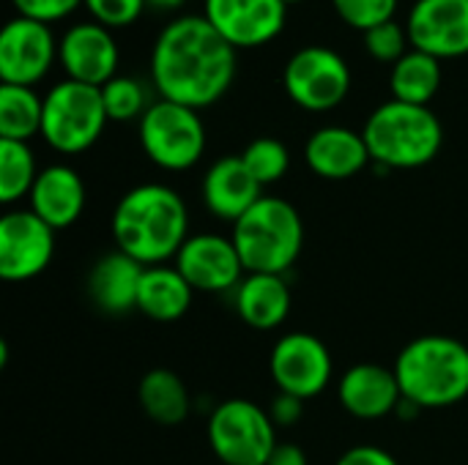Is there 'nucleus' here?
<instances>
[{
	"label": "nucleus",
	"mask_w": 468,
	"mask_h": 465,
	"mask_svg": "<svg viewBox=\"0 0 468 465\" xmlns=\"http://www.w3.org/2000/svg\"><path fill=\"white\" fill-rule=\"evenodd\" d=\"M143 153L162 170L184 173L206 151V126L200 110L156 99L137 123Z\"/></svg>",
	"instance_id": "8"
},
{
	"label": "nucleus",
	"mask_w": 468,
	"mask_h": 465,
	"mask_svg": "<svg viewBox=\"0 0 468 465\" xmlns=\"http://www.w3.org/2000/svg\"><path fill=\"white\" fill-rule=\"evenodd\" d=\"M140 406L145 417L162 428H176L189 417V392L186 384L165 367L148 370L137 386Z\"/></svg>",
	"instance_id": "24"
},
{
	"label": "nucleus",
	"mask_w": 468,
	"mask_h": 465,
	"mask_svg": "<svg viewBox=\"0 0 468 465\" xmlns=\"http://www.w3.org/2000/svg\"><path fill=\"white\" fill-rule=\"evenodd\" d=\"M307 167L326 181H346L362 173L373 159L362 132L348 126H321L304 143Z\"/></svg>",
	"instance_id": "18"
},
{
	"label": "nucleus",
	"mask_w": 468,
	"mask_h": 465,
	"mask_svg": "<svg viewBox=\"0 0 468 465\" xmlns=\"http://www.w3.org/2000/svg\"><path fill=\"white\" fill-rule=\"evenodd\" d=\"M30 211L44 219L52 230L71 227L88 203V189L80 173L69 164H49L38 170V178L27 195Z\"/></svg>",
	"instance_id": "19"
},
{
	"label": "nucleus",
	"mask_w": 468,
	"mask_h": 465,
	"mask_svg": "<svg viewBox=\"0 0 468 465\" xmlns=\"http://www.w3.org/2000/svg\"><path fill=\"white\" fill-rule=\"evenodd\" d=\"M118 44L110 27L99 22H77L58 41V63L66 79H77L93 88L107 85L118 77Z\"/></svg>",
	"instance_id": "16"
},
{
	"label": "nucleus",
	"mask_w": 468,
	"mask_h": 465,
	"mask_svg": "<svg viewBox=\"0 0 468 465\" xmlns=\"http://www.w3.org/2000/svg\"><path fill=\"white\" fill-rule=\"evenodd\" d=\"M365 143L373 164L384 170H417L431 164L444 145V126L431 107L389 99L365 121Z\"/></svg>",
	"instance_id": "4"
},
{
	"label": "nucleus",
	"mask_w": 468,
	"mask_h": 465,
	"mask_svg": "<svg viewBox=\"0 0 468 465\" xmlns=\"http://www.w3.org/2000/svg\"><path fill=\"white\" fill-rule=\"evenodd\" d=\"M239 156L244 159L247 170L261 186L277 184L291 167V153L285 143L277 137H255Z\"/></svg>",
	"instance_id": "29"
},
{
	"label": "nucleus",
	"mask_w": 468,
	"mask_h": 465,
	"mask_svg": "<svg viewBox=\"0 0 468 465\" xmlns=\"http://www.w3.org/2000/svg\"><path fill=\"white\" fill-rule=\"evenodd\" d=\"M115 249L143 266L176 260L189 238V211L184 197L165 184L132 186L112 211Z\"/></svg>",
	"instance_id": "2"
},
{
	"label": "nucleus",
	"mask_w": 468,
	"mask_h": 465,
	"mask_svg": "<svg viewBox=\"0 0 468 465\" xmlns=\"http://www.w3.org/2000/svg\"><path fill=\"white\" fill-rule=\"evenodd\" d=\"M55 233L30 208L5 211L0 217V277L5 282H27L38 277L55 255Z\"/></svg>",
	"instance_id": "11"
},
{
	"label": "nucleus",
	"mask_w": 468,
	"mask_h": 465,
	"mask_svg": "<svg viewBox=\"0 0 468 465\" xmlns=\"http://www.w3.org/2000/svg\"><path fill=\"white\" fill-rule=\"evenodd\" d=\"M403 400L417 408H450L468 397V345L447 334L411 340L395 362Z\"/></svg>",
	"instance_id": "3"
},
{
	"label": "nucleus",
	"mask_w": 468,
	"mask_h": 465,
	"mask_svg": "<svg viewBox=\"0 0 468 465\" xmlns=\"http://www.w3.org/2000/svg\"><path fill=\"white\" fill-rule=\"evenodd\" d=\"M247 274H282L299 260L304 222L299 211L274 195H263L230 233Z\"/></svg>",
	"instance_id": "5"
},
{
	"label": "nucleus",
	"mask_w": 468,
	"mask_h": 465,
	"mask_svg": "<svg viewBox=\"0 0 468 465\" xmlns=\"http://www.w3.org/2000/svg\"><path fill=\"white\" fill-rule=\"evenodd\" d=\"M58 60V41L49 25L14 16L0 30V79L5 85H38Z\"/></svg>",
	"instance_id": "12"
},
{
	"label": "nucleus",
	"mask_w": 468,
	"mask_h": 465,
	"mask_svg": "<svg viewBox=\"0 0 468 465\" xmlns=\"http://www.w3.org/2000/svg\"><path fill=\"white\" fill-rule=\"evenodd\" d=\"M335 465H400L395 460V455H389L387 449L381 447H370V444H362V447H351L346 449L337 463Z\"/></svg>",
	"instance_id": "34"
},
{
	"label": "nucleus",
	"mask_w": 468,
	"mask_h": 465,
	"mask_svg": "<svg viewBox=\"0 0 468 465\" xmlns=\"http://www.w3.org/2000/svg\"><path fill=\"white\" fill-rule=\"evenodd\" d=\"M82 5L88 8L93 22H99L110 30L137 22L143 8H148L145 0H82Z\"/></svg>",
	"instance_id": "32"
},
{
	"label": "nucleus",
	"mask_w": 468,
	"mask_h": 465,
	"mask_svg": "<svg viewBox=\"0 0 468 465\" xmlns=\"http://www.w3.org/2000/svg\"><path fill=\"white\" fill-rule=\"evenodd\" d=\"M11 3L16 8V16H27L44 25L58 22L82 5V0H11Z\"/></svg>",
	"instance_id": "33"
},
{
	"label": "nucleus",
	"mask_w": 468,
	"mask_h": 465,
	"mask_svg": "<svg viewBox=\"0 0 468 465\" xmlns=\"http://www.w3.org/2000/svg\"><path fill=\"white\" fill-rule=\"evenodd\" d=\"M261 197L263 186L252 178L241 156H222L203 175V203L217 219L239 222Z\"/></svg>",
	"instance_id": "20"
},
{
	"label": "nucleus",
	"mask_w": 468,
	"mask_h": 465,
	"mask_svg": "<svg viewBox=\"0 0 468 465\" xmlns=\"http://www.w3.org/2000/svg\"><path fill=\"white\" fill-rule=\"evenodd\" d=\"M337 400L354 419L376 422L389 414H398L403 403V392L395 370L381 365H354L337 381Z\"/></svg>",
	"instance_id": "17"
},
{
	"label": "nucleus",
	"mask_w": 468,
	"mask_h": 465,
	"mask_svg": "<svg viewBox=\"0 0 468 465\" xmlns=\"http://www.w3.org/2000/svg\"><path fill=\"white\" fill-rule=\"evenodd\" d=\"M233 301L239 318L258 332H271L291 315V288L282 274H244Z\"/></svg>",
	"instance_id": "22"
},
{
	"label": "nucleus",
	"mask_w": 468,
	"mask_h": 465,
	"mask_svg": "<svg viewBox=\"0 0 468 465\" xmlns=\"http://www.w3.org/2000/svg\"><path fill=\"white\" fill-rule=\"evenodd\" d=\"M186 0H145L148 8H156V11H178L184 8Z\"/></svg>",
	"instance_id": "37"
},
{
	"label": "nucleus",
	"mask_w": 468,
	"mask_h": 465,
	"mask_svg": "<svg viewBox=\"0 0 468 465\" xmlns=\"http://www.w3.org/2000/svg\"><path fill=\"white\" fill-rule=\"evenodd\" d=\"M38 178L36 156L27 143L0 140V203L14 206L27 197Z\"/></svg>",
	"instance_id": "27"
},
{
	"label": "nucleus",
	"mask_w": 468,
	"mask_h": 465,
	"mask_svg": "<svg viewBox=\"0 0 468 465\" xmlns=\"http://www.w3.org/2000/svg\"><path fill=\"white\" fill-rule=\"evenodd\" d=\"M99 90H101V101H104L107 118L115 121V123H129V121H137L140 123V118L154 104L151 96H148L145 82L137 79V77H129V74L112 77Z\"/></svg>",
	"instance_id": "28"
},
{
	"label": "nucleus",
	"mask_w": 468,
	"mask_h": 465,
	"mask_svg": "<svg viewBox=\"0 0 468 465\" xmlns=\"http://www.w3.org/2000/svg\"><path fill=\"white\" fill-rule=\"evenodd\" d=\"M269 373L280 392L302 397L307 403L329 386L335 362L324 340L307 332H291L274 343Z\"/></svg>",
	"instance_id": "10"
},
{
	"label": "nucleus",
	"mask_w": 468,
	"mask_h": 465,
	"mask_svg": "<svg viewBox=\"0 0 468 465\" xmlns=\"http://www.w3.org/2000/svg\"><path fill=\"white\" fill-rule=\"evenodd\" d=\"M192 296L195 288L176 266H145L137 293V312L151 321L170 323L186 315V310L192 307Z\"/></svg>",
	"instance_id": "23"
},
{
	"label": "nucleus",
	"mask_w": 468,
	"mask_h": 465,
	"mask_svg": "<svg viewBox=\"0 0 468 465\" xmlns=\"http://www.w3.org/2000/svg\"><path fill=\"white\" fill-rule=\"evenodd\" d=\"M398 3L400 0H332L337 16L356 27L359 33H367L376 25L392 22L398 14Z\"/></svg>",
	"instance_id": "31"
},
{
	"label": "nucleus",
	"mask_w": 468,
	"mask_h": 465,
	"mask_svg": "<svg viewBox=\"0 0 468 465\" xmlns=\"http://www.w3.org/2000/svg\"><path fill=\"white\" fill-rule=\"evenodd\" d=\"M44 99L25 85H0V140L27 143L41 134Z\"/></svg>",
	"instance_id": "26"
},
{
	"label": "nucleus",
	"mask_w": 468,
	"mask_h": 465,
	"mask_svg": "<svg viewBox=\"0 0 468 465\" xmlns=\"http://www.w3.org/2000/svg\"><path fill=\"white\" fill-rule=\"evenodd\" d=\"M208 447L222 465H266L277 447L269 411L244 397H230L208 417Z\"/></svg>",
	"instance_id": "7"
},
{
	"label": "nucleus",
	"mask_w": 468,
	"mask_h": 465,
	"mask_svg": "<svg viewBox=\"0 0 468 465\" xmlns=\"http://www.w3.org/2000/svg\"><path fill=\"white\" fill-rule=\"evenodd\" d=\"M302 414H304V400H302V397H293V395H285V392H280V395L274 397L271 408H269L271 422H274V425H282V428L296 425V422L302 419Z\"/></svg>",
	"instance_id": "35"
},
{
	"label": "nucleus",
	"mask_w": 468,
	"mask_h": 465,
	"mask_svg": "<svg viewBox=\"0 0 468 465\" xmlns=\"http://www.w3.org/2000/svg\"><path fill=\"white\" fill-rule=\"evenodd\" d=\"M236 71V47L203 14L167 22L151 49V79L159 99L192 110L217 104L230 90Z\"/></svg>",
	"instance_id": "1"
},
{
	"label": "nucleus",
	"mask_w": 468,
	"mask_h": 465,
	"mask_svg": "<svg viewBox=\"0 0 468 465\" xmlns=\"http://www.w3.org/2000/svg\"><path fill=\"white\" fill-rule=\"evenodd\" d=\"M285 5H293V3H302V0H282Z\"/></svg>",
	"instance_id": "38"
},
{
	"label": "nucleus",
	"mask_w": 468,
	"mask_h": 465,
	"mask_svg": "<svg viewBox=\"0 0 468 465\" xmlns=\"http://www.w3.org/2000/svg\"><path fill=\"white\" fill-rule=\"evenodd\" d=\"M409 41L439 60L468 55V0H417L406 19Z\"/></svg>",
	"instance_id": "15"
},
{
	"label": "nucleus",
	"mask_w": 468,
	"mask_h": 465,
	"mask_svg": "<svg viewBox=\"0 0 468 465\" xmlns=\"http://www.w3.org/2000/svg\"><path fill=\"white\" fill-rule=\"evenodd\" d=\"M197 293H228L244 280V263L233 238L219 233L189 236L173 263Z\"/></svg>",
	"instance_id": "14"
},
{
	"label": "nucleus",
	"mask_w": 468,
	"mask_h": 465,
	"mask_svg": "<svg viewBox=\"0 0 468 465\" xmlns=\"http://www.w3.org/2000/svg\"><path fill=\"white\" fill-rule=\"evenodd\" d=\"M351 66L337 49L310 44L296 49L282 69L288 99L307 112H329L351 93Z\"/></svg>",
	"instance_id": "9"
},
{
	"label": "nucleus",
	"mask_w": 468,
	"mask_h": 465,
	"mask_svg": "<svg viewBox=\"0 0 468 465\" xmlns=\"http://www.w3.org/2000/svg\"><path fill=\"white\" fill-rule=\"evenodd\" d=\"M203 16L236 49H255L285 30L288 5L282 0H203Z\"/></svg>",
	"instance_id": "13"
},
{
	"label": "nucleus",
	"mask_w": 468,
	"mask_h": 465,
	"mask_svg": "<svg viewBox=\"0 0 468 465\" xmlns=\"http://www.w3.org/2000/svg\"><path fill=\"white\" fill-rule=\"evenodd\" d=\"M145 266L121 249L101 255L88 274V296L104 315H126L137 310V293Z\"/></svg>",
	"instance_id": "21"
},
{
	"label": "nucleus",
	"mask_w": 468,
	"mask_h": 465,
	"mask_svg": "<svg viewBox=\"0 0 468 465\" xmlns=\"http://www.w3.org/2000/svg\"><path fill=\"white\" fill-rule=\"evenodd\" d=\"M107 110L101 90L77 79L52 85L44 96L41 137L58 153L74 156L96 145L107 126Z\"/></svg>",
	"instance_id": "6"
},
{
	"label": "nucleus",
	"mask_w": 468,
	"mask_h": 465,
	"mask_svg": "<svg viewBox=\"0 0 468 465\" xmlns=\"http://www.w3.org/2000/svg\"><path fill=\"white\" fill-rule=\"evenodd\" d=\"M266 465H307V455H304V449L296 447V444H282V441H277V447H274V452H271V458H269V463Z\"/></svg>",
	"instance_id": "36"
},
{
	"label": "nucleus",
	"mask_w": 468,
	"mask_h": 465,
	"mask_svg": "<svg viewBox=\"0 0 468 465\" xmlns=\"http://www.w3.org/2000/svg\"><path fill=\"white\" fill-rule=\"evenodd\" d=\"M362 44H365L370 58H376L378 63H389V66H395L411 49L409 30L398 19L376 25L367 33H362Z\"/></svg>",
	"instance_id": "30"
},
{
	"label": "nucleus",
	"mask_w": 468,
	"mask_h": 465,
	"mask_svg": "<svg viewBox=\"0 0 468 465\" xmlns=\"http://www.w3.org/2000/svg\"><path fill=\"white\" fill-rule=\"evenodd\" d=\"M439 88H441V60L422 49L411 47L389 71V90L392 99L398 101L431 107Z\"/></svg>",
	"instance_id": "25"
}]
</instances>
